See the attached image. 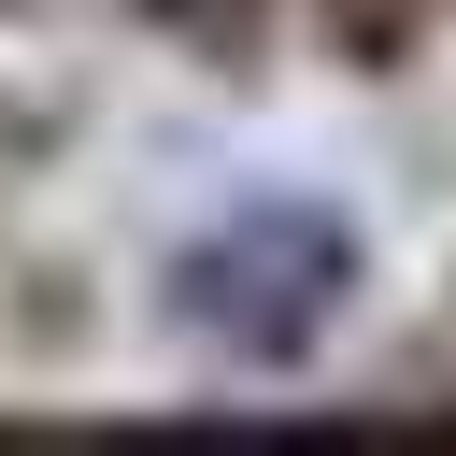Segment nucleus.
I'll use <instances>...</instances> for the list:
<instances>
[{
    "instance_id": "nucleus-1",
    "label": "nucleus",
    "mask_w": 456,
    "mask_h": 456,
    "mask_svg": "<svg viewBox=\"0 0 456 456\" xmlns=\"http://www.w3.org/2000/svg\"><path fill=\"white\" fill-rule=\"evenodd\" d=\"M356 271H370L356 214H328V200H242V214H214L171 256V328H200L228 370H299L356 314Z\"/></svg>"
}]
</instances>
